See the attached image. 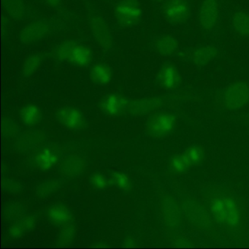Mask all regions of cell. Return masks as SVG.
Here are the masks:
<instances>
[{
    "mask_svg": "<svg viewBox=\"0 0 249 249\" xmlns=\"http://www.w3.org/2000/svg\"><path fill=\"white\" fill-rule=\"evenodd\" d=\"M205 205L214 222L231 236L241 234L246 212L236 195L223 188H213L205 196Z\"/></svg>",
    "mask_w": 249,
    "mask_h": 249,
    "instance_id": "cell-1",
    "label": "cell"
},
{
    "mask_svg": "<svg viewBox=\"0 0 249 249\" xmlns=\"http://www.w3.org/2000/svg\"><path fill=\"white\" fill-rule=\"evenodd\" d=\"M53 57L60 62L86 68L91 64L93 52L89 46L81 42L68 40L58 44L53 50Z\"/></svg>",
    "mask_w": 249,
    "mask_h": 249,
    "instance_id": "cell-2",
    "label": "cell"
},
{
    "mask_svg": "<svg viewBox=\"0 0 249 249\" xmlns=\"http://www.w3.org/2000/svg\"><path fill=\"white\" fill-rule=\"evenodd\" d=\"M180 206L183 219L196 230L208 232L213 229V226L216 225L206 206L196 199L185 198L180 202Z\"/></svg>",
    "mask_w": 249,
    "mask_h": 249,
    "instance_id": "cell-3",
    "label": "cell"
},
{
    "mask_svg": "<svg viewBox=\"0 0 249 249\" xmlns=\"http://www.w3.org/2000/svg\"><path fill=\"white\" fill-rule=\"evenodd\" d=\"M221 101L223 106L228 110L243 108L249 103V84L242 81L229 84L222 91Z\"/></svg>",
    "mask_w": 249,
    "mask_h": 249,
    "instance_id": "cell-4",
    "label": "cell"
},
{
    "mask_svg": "<svg viewBox=\"0 0 249 249\" xmlns=\"http://www.w3.org/2000/svg\"><path fill=\"white\" fill-rule=\"evenodd\" d=\"M177 125V118L170 112L153 115L146 125L147 132L153 138H162L171 134Z\"/></svg>",
    "mask_w": 249,
    "mask_h": 249,
    "instance_id": "cell-5",
    "label": "cell"
},
{
    "mask_svg": "<svg viewBox=\"0 0 249 249\" xmlns=\"http://www.w3.org/2000/svg\"><path fill=\"white\" fill-rule=\"evenodd\" d=\"M115 17L119 24L124 27L137 25L142 17V10L136 0H122L116 5Z\"/></svg>",
    "mask_w": 249,
    "mask_h": 249,
    "instance_id": "cell-6",
    "label": "cell"
},
{
    "mask_svg": "<svg viewBox=\"0 0 249 249\" xmlns=\"http://www.w3.org/2000/svg\"><path fill=\"white\" fill-rule=\"evenodd\" d=\"M161 213L164 224L172 230H178L183 224V213L180 203L171 195H166L161 201Z\"/></svg>",
    "mask_w": 249,
    "mask_h": 249,
    "instance_id": "cell-7",
    "label": "cell"
},
{
    "mask_svg": "<svg viewBox=\"0 0 249 249\" xmlns=\"http://www.w3.org/2000/svg\"><path fill=\"white\" fill-rule=\"evenodd\" d=\"M220 19V5L218 0H202L197 12V21L202 30L212 31Z\"/></svg>",
    "mask_w": 249,
    "mask_h": 249,
    "instance_id": "cell-8",
    "label": "cell"
},
{
    "mask_svg": "<svg viewBox=\"0 0 249 249\" xmlns=\"http://www.w3.org/2000/svg\"><path fill=\"white\" fill-rule=\"evenodd\" d=\"M89 28L96 43L103 50H110L113 46V37L107 22L98 15L89 18Z\"/></svg>",
    "mask_w": 249,
    "mask_h": 249,
    "instance_id": "cell-9",
    "label": "cell"
},
{
    "mask_svg": "<svg viewBox=\"0 0 249 249\" xmlns=\"http://www.w3.org/2000/svg\"><path fill=\"white\" fill-rule=\"evenodd\" d=\"M191 13L192 9L188 0H167L163 9L164 18L173 24L186 22Z\"/></svg>",
    "mask_w": 249,
    "mask_h": 249,
    "instance_id": "cell-10",
    "label": "cell"
},
{
    "mask_svg": "<svg viewBox=\"0 0 249 249\" xmlns=\"http://www.w3.org/2000/svg\"><path fill=\"white\" fill-rule=\"evenodd\" d=\"M51 26L45 20H37L29 23L20 32L18 39L24 45H31L43 40L49 35Z\"/></svg>",
    "mask_w": 249,
    "mask_h": 249,
    "instance_id": "cell-11",
    "label": "cell"
},
{
    "mask_svg": "<svg viewBox=\"0 0 249 249\" xmlns=\"http://www.w3.org/2000/svg\"><path fill=\"white\" fill-rule=\"evenodd\" d=\"M58 122L67 129L74 131L84 129L87 125L85 116L79 109L71 106L61 107L56 113Z\"/></svg>",
    "mask_w": 249,
    "mask_h": 249,
    "instance_id": "cell-12",
    "label": "cell"
},
{
    "mask_svg": "<svg viewBox=\"0 0 249 249\" xmlns=\"http://www.w3.org/2000/svg\"><path fill=\"white\" fill-rule=\"evenodd\" d=\"M130 102L117 94H109L100 102V109L104 114L111 117L121 116L127 112Z\"/></svg>",
    "mask_w": 249,
    "mask_h": 249,
    "instance_id": "cell-13",
    "label": "cell"
},
{
    "mask_svg": "<svg viewBox=\"0 0 249 249\" xmlns=\"http://www.w3.org/2000/svg\"><path fill=\"white\" fill-rule=\"evenodd\" d=\"M87 166V161L82 157L72 154L61 161L59 171L67 178H76L85 172Z\"/></svg>",
    "mask_w": 249,
    "mask_h": 249,
    "instance_id": "cell-14",
    "label": "cell"
},
{
    "mask_svg": "<svg viewBox=\"0 0 249 249\" xmlns=\"http://www.w3.org/2000/svg\"><path fill=\"white\" fill-rule=\"evenodd\" d=\"M159 84L166 90L177 88L181 83L182 77L180 71L176 65L166 64L161 67L157 75Z\"/></svg>",
    "mask_w": 249,
    "mask_h": 249,
    "instance_id": "cell-15",
    "label": "cell"
},
{
    "mask_svg": "<svg viewBox=\"0 0 249 249\" xmlns=\"http://www.w3.org/2000/svg\"><path fill=\"white\" fill-rule=\"evenodd\" d=\"M164 100L160 97H147L130 102L127 113L132 116H143L160 108Z\"/></svg>",
    "mask_w": 249,
    "mask_h": 249,
    "instance_id": "cell-16",
    "label": "cell"
},
{
    "mask_svg": "<svg viewBox=\"0 0 249 249\" xmlns=\"http://www.w3.org/2000/svg\"><path fill=\"white\" fill-rule=\"evenodd\" d=\"M59 161L57 153L51 148H43L32 157L33 167L41 171H48L53 168Z\"/></svg>",
    "mask_w": 249,
    "mask_h": 249,
    "instance_id": "cell-17",
    "label": "cell"
},
{
    "mask_svg": "<svg viewBox=\"0 0 249 249\" xmlns=\"http://www.w3.org/2000/svg\"><path fill=\"white\" fill-rule=\"evenodd\" d=\"M47 217L52 225L63 227L72 223L73 214L69 208L63 204H55L48 210Z\"/></svg>",
    "mask_w": 249,
    "mask_h": 249,
    "instance_id": "cell-18",
    "label": "cell"
},
{
    "mask_svg": "<svg viewBox=\"0 0 249 249\" xmlns=\"http://www.w3.org/2000/svg\"><path fill=\"white\" fill-rule=\"evenodd\" d=\"M46 135L41 131H27L17 137L16 148L19 151H28L43 143Z\"/></svg>",
    "mask_w": 249,
    "mask_h": 249,
    "instance_id": "cell-19",
    "label": "cell"
},
{
    "mask_svg": "<svg viewBox=\"0 0 249 249\" xmlns=\"http://www.w3.org/2000/svg\"><path fill=\"white\" fill-rule=\"evenodd\" d=\"M218 54V49L213 45L196 48L191 53V60L195 66L203 68L212 62Z\"/></svg>",
    "mask_w": 249,
    "mask_h": 249,
    "instance_id": "cell-20",
    "label": "cell"
},
{
    "mask_svg": "<svg viewBox=\"0 0 249 249\" xmlns=\"http://www.w3.org/2000/svg\"><path fill=\"white\" fill-rule=\"evenodd\" d=\"M37 220L32 215H23L21 218L13 221L9 227L8 234L13 239H19L26 233L30 232L36 229Z\"/></svg>",
    "mask_w": 249,
    "mask_h": 249,
    "instance_id": "cell-21",
    "label": "cell"
},
{
    "mask_svg": "<svg viewBox=\"0 0 249 249\" xmlns=\"http://www.w3.org/2000/svg\"><path fill=\"white\" fill-rule=\"evenodd\" d=\"M113 70L107 64L96 63L90 70V78L94 84L99 86H106L113 79Z\"/></svg>",
    "mask_w": 249,
    "mask_h": 249,
    "instance_id": "cell-22",
    "label": "cell"
},
{
    "mask_svg": "<svg viewBox=\"0 0 249 249\" xmlns=\"http://www.w3.org/2000/svg\"><path fill=\"white\" fill-rule=\"evenodd\" d=\"M154 47L161 56H171L178 51L179 42L171 35H163L156 40Z\"/></svg>",
    "mask_w": 249,
    "mask_h": 249,
    "instance_id": "cell-23",
    "label": "cell"
},
{
    "mask_svg": "<svg viewBox=\"0 0 249 249\" xmlns=\"http://www.w3.org/2000/svg\"><path fill=\"white\" fill-rule=\"evenodd\" d=\"M231 27L236 35L249 38V12L238 11L231 18Z\"/></svg>",
    "mask_w": 249,
    "mask_h": 249,
    "instance_id": "cell-24",
    "label": "cell"
},
{
    "mask_svg": "<svg viewBox=\"0 0 249 249\" xmlns=\"http://www.w3.org/2000/svg\"><path fill=\"white\" fill-rule=\"evenodd\" d=\"M20 119L21 122L26 126H36L41 121V110L36 105H27L23 107L20 111Z\"/></svg>",
    "mask_w": 249,
    "mask_h": 249,
    "instance_id": "cell-25",
    "label": "cell"
},
{
    "mask_svg": "<svg viewBox=\"0 0 249 249\" xmlns=\"http://www.w3.org/2000/svg\"><path fill=\"white\" fill-rule=\"evenodd\" d=\"M4 9L8 17L17 21H21L27 14L23 0H2Z\"/></svg>",
    "mask_w": 249,
    "mask_h": 249,
    "instance_id": "cell-26",
    "label": "cell"
},
{
    "mask_svg": "<svg viewBox=\"0 0 249 249\" xmlns=\"http://www.w3.org/2000/svg\"><path fill=\"white\" fill-rule=\"evenodd\" d=\"M43 64V57L38 53H33L26 58L21 66V72L26 78L34 75Z\"/></svg>",
    "mask_w": 249,
    "mask_h": 249,
    "instance_id": "cell-27",
    "label": "cell"
},
{
    "mask_svg": "<svg viewBox=\"0 0 249 249\" xmlns=\"http://www.w3.org/2000/svg\"><path fill=\"white\" fill-rule=\"evenodd\" d=\"M193 167L184 151L173 156L170 160V168L175 174L181 175Z\"/></svg>",
    "mask_w": 249,
    "mask_h": 249,
    "instance_id": "cell-28",
    "label": "cell"
},
{
    "mask_svg": "<svg viewBox=\"0 0 249 249\" xmlns=\"http://www.w3.org/2000/svg\"><path fill=\"white\" fill-rule=\"evenodd\" d=\"M61 187V183L57 180H48L46 181L40 183L36 189V195L39 198L44 199L56 193L59 190Z\"/></svg>",
    "mask_w": 249,
    "mask_h": 249,
    "instance_id": "cell-29",
    "label": "cell"
},
{
    "mask_svg": "<svg viewBox=\"0 0 249 249\" xmlns=\"http://www.w3.org/2000/svg\"><path fill=\"white\" fill-rule=\"evenodd\" d=\"M76 233V227L73 223L64 226L58 236L57 244L62 246H69L75 240Z\"/></svg>",
    "mask_w": 249,
    "mask_h": 249,
    "instance_id": "cell-30",
    "label": "cell"
},
{
    "mask_svg": "<svg viewBox=\"0 0 249 249\" xmlns=\"http://www.w3.org/2000/svg\"><path fill=\"white\" fill-rule=\"evenodd\" d=\"M110 184L123 192H129L132 189V183L129 176L123 172H114L110 177Z\"/></svg>",
    "mask_w": 249,
    "mask_h": 249,
    "instance_id": "cell-31",
    "label": "cell"
},
{
    "mask_svg": "<svg viewBox=\"0 0 249 249\" xmlns=\"http://www.w3.org/2000/svg\"><path fill=\"white\" fill-rule=\"evenodd\" d=\"M25 207L19 202H12L7 205L4 212L5 219L8 221H14L22 217L23 215H26Z\"/></svg>",
    "mask_w": 249,
    "mask_h": 249,
    "instance_id": "cell-32",
    "label": "cell"
},
{
    "mask_svg": "<svg viewBox=\"0 0 249 249\" xmlns=\"http://www.w3.org/2000/svg\"><path fill=\"white\" fill-rule=\"evenodd\" d=\"M184 153L193 167L200 164L205 159V151L199 145H192L186 148Z\"/></svg>",
    "mask_w": 249,
    "mask_h": 249,
    "instance_id": "cell-33",
    "label": "cell"
},
{
    "mask_svg": "<svg viewBox=\"0 0 249 249\" xmlns=\"http://www.w3.org/2000/svg\"><path fill=\"white\" fill-rule=\"evenodd\" d=\"M19 126L17 122L9 118L2 121V135L6 139L17 138L19 135Z\"/></svg>",
    "mask_w": 249,
    "mask_h": 249,
    "instance_id": "cell-34",
    "label": "cell"
},
{
    "mask_svg": "<svg viewBox=\"0 0 249 249\" xmlns=\"http://www.w3.org/2000/svg\"><path fill=\"white\" fill-rule=\"evenodd\" d=\"M89 183L93 189L97 191H103L110 185V178L101 173H94L89 178Z\"/></svg>",
    "mask_w": 249,
    "mask_h": 249,
    "instance_id": "cell-35",
    "label": "cell"
},
{
    "mask_svg": "<svg viewBox=\"0 0 249 249\" xmlns=\"http://www.w3.org/2000/svg\"><path fill=\"white\" fill-rule=\"evenodd\" d=\"M2 187L4 191L8 193L17 195L22 191V185L19 182L13 179H4L2 181Z\"/></svg>",
    "mask_w": 249,
    "mask_h": 249,
    "instance_id": "cell-36",
    "label": "cell"
},
{
    "mask_svg": "<svg viewBox=\"0 0 249 249\" xmlns=\"http://www.w3.org/2000/svg\"><path fill=\"white\" fill-rule=\"evenodd\" d=\"M44 1L49 6L53 8H59L63 2V0H44Z\"/></svg>",
    "mask_w": 249,
    "mask_h": 249,
    "instance_id": "cell-37",
    "label": "cell"
},
{
    "mask_svg": "<svg viewBox=\"0 0 249 249\" xmlns=\"http://www.w3.org/2000/svg\"><path fill=\"white\" fill-rule=\"evenodd\" d=\"M135 245H136V242H135V239L130 237L125 239L123 243L124 247L126 248L135 247Z\"/></svg>",
    "mask_w": 249,
    "mask_h": 249,
    "instance_id": "cell-38",
    "label": "cell"
},
{
    "mask_svg": "<svg viewBox=\"0 0 249 249\" xmlns=\"http://www.w3.org/2000/svg\"><path fill=\"white\" fill-rule=\"evenodd\" d=\"M154 1L157 3H162V2H165L167 0H154Z\"/></svg>",
    "mask_w": 249,
    "mask_h": 249,
    "instance_id": "cell-39",
    "label": "cell"
}]
</instances>
